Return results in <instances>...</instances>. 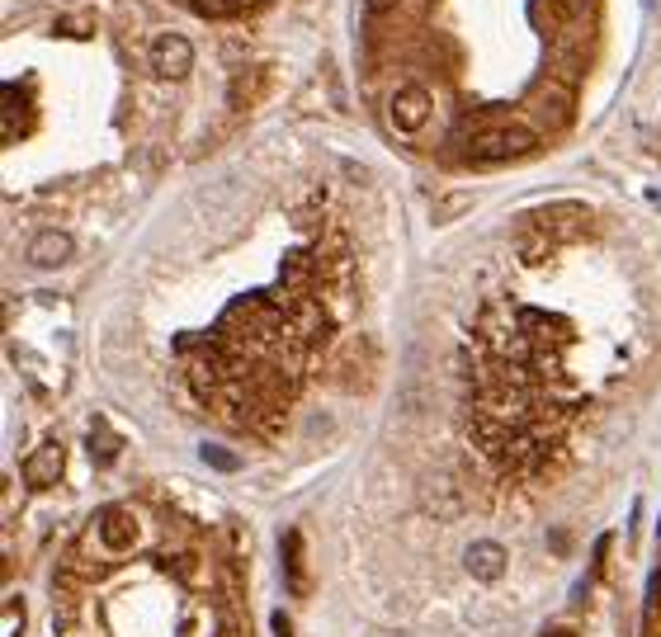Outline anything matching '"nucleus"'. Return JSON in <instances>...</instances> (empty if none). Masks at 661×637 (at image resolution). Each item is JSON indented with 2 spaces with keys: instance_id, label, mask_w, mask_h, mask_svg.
<instances>
[{
  "instance_id": "nucleus-12",
  "label": "nucleus",
  "mask_w": 661,
  "mask_h": 637,
  "mask_svg": "<svg viewBox=\"0 0 661 637\" xmlns=\"http://www.w3.org/2000/svg\"><path fill=\"white\" fill-rule=\"evenodd\" d=\"M656 619H661V571L652 576V586H647V623L656 628Z\"/></svg>"
},
{
  "instance_id": "nucleus-10",
  "label": "nucleus",
  "mask_w": 661,
  "mask_h": 637,
  "mask_svg": "<svg viewBox=\"0 0 661 637\" xmlns=\"http://www.w3.org/2000/svg\"><path fill=\"white\" fill-rule=\"evenodd\" d=\"M548 251H553V236H548V232H534V236H530L525 245H519V256H525L530 265H539V260H543Z\"/></svg>"
},
{
  "instance_id": "nucleus-9",
  "label": "nucleus",
  "mask_w": 661,
  "mask_h": 637,
  "mask_svg": "<svg viewBox=\"0 0 661 637\" xmlns=\"http://www.w3.org/2000/svg\"><path fill=\"white\" fill-rule=\"evenodd\" d=\"M284 571L293 590H308V571H302V534H284Z\"/></svg>"
},
{
  "instance_id": "nucleus-11",
  "label": "nucleus",
  "mask_w": 661,
  "mask_h": 637,
  "mask_svg": "<svg viewBox=\"0 0 661 637\" xmlns=\"http://www.w3.org/2000/svg\"><path fill=\"white\" fill-rule=\"evenodd\" d=\"M90 449H95V458H104V463H109V458L119 454V439L109 434V430H95V434H90Z\"/></svg>"
},
{
  "instance_id": "nucleus-6",
  "label": "nucleus",
  "mask_w": 661,
  "mask_h": 637,
  "mask_svg": "<svg viewBox=\"0 0 661 637\" xmlns=\"http://www.w3.org/2000/svg\"><path fill=\"white\" fill-rule=\"evenodd\" d=\"M67 256H71V236H67V232H38V236L29 241V265H38V269L62 265Z\"/></svg>"
},
{
  "instance_id": "nucleus-4",
  "label": "nucleus",
  "mask_w": 661,
  "mask_h": 637,
  "mask_svg": "<svg viewBox=\"0 0 661 637\" xmlns=\"http://www.w3.org/2000/svg\"><path fill=\"white\" fill-rule=\"evenodd\" d=\"M95 534L104 538L109 552H128V548L137 543V519H132L123 506H109V510L95 515Z\"/></svg>"
},
{
  "instance_id": "nucleus-15",
  "label": "nucleus",
  "mask_w": 661,
  "mask_h": 637,
  "mask_svg": "<svg viewBox=\"0 0 661 637\" xmlns=\"http://www.w3.org/2000/svg\"><path fill=\"white\" fill-rule=\"evenodd\" d=\"M274 637H293V628H289L284 614H274Z\"/></svg>"
},
{
  "instance_id": "nucleus-3",
  "label": "nucleus",
  "mask_w": 661,
  "mask_h": 637,
  "mask_svg": "<svg viewBox=\"0 0 661 637\" xmlns=\"http://www.w3.org/2000/svg\"><path fill=\"white\" fill-rule=\"evenodd\" d=\"M388 119H393V128L397 132H421L425 128V119H430V90H421V86H402L397 95H393V104H388Z\"/></svg>"
},
{
  "instance_id": "nucleus-13",
  "label": "nucleus",
  "mask_w": 661,
  "mask_h": 637,
  "mask_svg": "<svg viewBox=\"0 0 661 637\" xmlns=\"http://www.w3.org/2000/svg\"><path fill=\"white\" fill-rule=\"evenodd\" d=\"M5 637H19V600H5Z\"/></svg>"
},
{
  "instance_id": "nucleus-1",
  "label": "nucleus",
  "mask_w": 661,
  "mask_h": 637,
  "mask_svg": "<svg viewBox=\"0 0 661 637\" xmlns=\"http://www.w3.org/2000/svg\"><path fill=\"white\" fill-rule=\"evenodd\" d=\"M539 147V132L530 123H487L467 137V156L477 161H515V156H530Z\"/></svg>"
},
{
  "instance_id": "nucleus-17",
  "label": "nucleus",
  "mask_w": 661,
  "mask_h": 637,
  "mask_svg": "<svg viewBox=\"0 0 661 637\" xmlns=\"http://www.w3.org/2000/svg\"><path fill=\"white\" fill-rule=\"evenodd\" d=\"M364 5H369V10H388V5H393V0H364Z\"/></svg>"
},
{
  "instance_id": "nucleus-16",
  "label": "nucleus",
  "mask_w": 661,
  "mask_h": 637,
  "mask_svg": "<svg viewBox=\"0 0 661 637\" xmlns=\"http://www.w3.org/2000/svg\"><path fill=\"white\" fill-rule=\"evenodd\" d=\"M543 637H576V632H572V628H548Z\"/></svg>"
},
{
  "instance_id": "nucleus-7",
  "label": "nucleus",
  "mask_w": 661,
  "mask_h": 637,
  "mask_svg": "<svg viewBox=\"0 0 661 637\" xmlns=\"http://www.w3.org/2000/svg\"><path fill=\"white\" fill-rule=\"evenodd\" d=\"M467 571H473L477 580H496V576L506 571V548L491 543V538L473 543V548H467Z\"/></svg>"
},
{
  "instance_id": "nucleus-2",
  "label": "nucleus",
  "mask_w": 661,
  "mask_h": 637,
  "mask_svg": "<svg viewBox=\"0 0 661 637\" xmlns=\"http://www.w3.org/2000/svg\"><path fill=\"white\" fill-rule=\"evenodd\" d=\"M189 67H194V47H189V38L161 34V38L152 43V71H156L161 80H184Z\"/></svg>"
},
{
  "instance_id": "nucleus-5",
  "label": "nucleus",
  "mask_w": 661,
  "mask_h": 637,
  "mask_svg": "<svg viewBox=\"0 0 661 637\" xmlns=\"http://www.w3.org/2000/svg\"><path fill=\"white\" fill-rule=\"evenodd\" d=\"M24 482H29L34 491L62 482V444H43V449H34L29 458H24Z\"/></svg>"
},
{
  "instance_id": "nucleus-8",
  "label": "nucleus",
  "mask_w": 661,
  "mask_h": 637,
  "mask_svg": "<svg viewBox=\"0 0 661 637\" xmlns=\"http://www.w3.org/2000/svg\"><path fill=\"white\" fill-rule=\"evenodd\" d=\"M582 223H586V208H576V204H562V208H548V213H539V227L553 236V232H582Z\"/></svg>"
},
{
  "instance_id": "nucleus-14",
  "label": "nucleus",
  "mask_w": 661,
  "mask_h": 637,
  "mask_svg": "<svg viewBox=\"0 0 661 637\" xmlns=\"http://www.w3.org/2000/svg\"><path fill=\"white\" fill-rule=\"evenodd\" d=\"M204 458H208V463H217V467H236V458H232L227 449H213V444L204 449Z\"/></svg>"
},
{
  "instance_id": "nucleus-18",
  "label": "nucleus",
  "mask_w": 661,
  "mask_h": 637,
  "mask_svg": "<svg viewBox=\"0 0 661 637\" xmlns=\"http://www.w3.org/2000/svg\"><path fill=\"white\" fill-rule=\"evenodd\" d=\"M232 5H236V0H232Z\"/></svg>"
}]
</instances>
